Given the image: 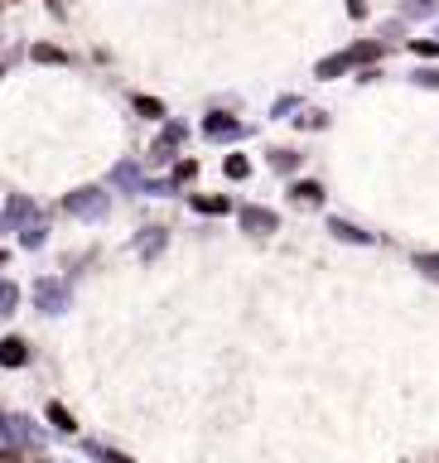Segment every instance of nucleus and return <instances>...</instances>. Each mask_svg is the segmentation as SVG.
<instances>
[{"mask_svg": "<svg viewBox=\"0 0 439 463\" xmlns=\"http://www.w3.org/2000/svg\"><path fill=\"white\" fill-rule=\"evenodd\" d=\"M381 53V44H357V49H347V53H338V58H324L319 63V78H338L343 68H352V63H372Z\"/></svg>", "mask_w": 439, "mask_h": 463, "instance_id": "obj_1", "label": "nucleus"}, {"mask_svg": "<svg viewBox=\"0 0 439 463\" xmlns=\"http://www.w3.org/2000/svg\"><path fill=\"white\" fill-rule=\"evenodd\" d=\"M68 212H78V217H107V193H97V188L68 193Z\"/></svg>", "mask_w": 439, "mask_h": 463, "instance_id": "obj_2", "label": "nucleus"}, {"mask_svg": "<svg viewBox=\"0 0 439 463\" xmlns=\"http://www.w3.org/2000/svg\"><path fill=\"white\" fill-rule=\"evenodd\" d=\"M203 135H208V140H232V135H241V126H236L232 116H208V121H203Z\"/></svg>", "mask_w": 439, "mask_h": 463, "instance_id": "obj_3", "label": "nucleus"}, {"mask_svg": "<svg viewBox=\"0 0 439 463\" xmlns=\"http://www.w3.org/2000/svg\"><path fill=\"white\" fill-rule=\"evenodd\" d=\"M241 227H246V232H275L280 222H275V212H266V208H246V212H241Z\"/></svg>", "mask_w": 439, "mask_h": 463, "instance_id": "obj_4", "label": "nucleus"}, {"mask_svg": "<svg viewBox=\"0 0 439 463\" xmlns=\"http://www.w3.org/2000/svg\"><path fill=\"white\" fill-rule=\"evenodd\" d=\"M39 304H44V309H63V304H68V285L44 280V285H39Z\"/></svg>", "mask_w": 439, "mask_h": 463, "instance_id": "obj_5", "label": "nucleus"}, {"mask_svg": "<svg viewBox=\"0 0 439 463\" xmlns=\"http://www.w3.org/2000/svg\"><path fill=\"white\" fill-rule=\"evenodd\" d=\"M24 357H29V353H24L19 338H5V343H0V362H5V367H19Z\"/></svg>", "mask_w": 439, "mask_h": 463, "instance_id": "obj_6", "label": "nucleus"}, {"mask_svg": "<svg viewBox=\"0 0 439 463\" xmlns=\"http://www.w3.org/2000/svg\"><path fill=\"white\" fill-rule=\"evenodd\" d=\"M329 232H338L343 242H372V232H357V227H352V222H343V217H333Z\"/></svg>", "mask_w": 439, "mask_h": 463, "instance_id": "obj_7", "label": "nucleus"}, {"mask_svg": "<svg viewBox=\"0 0 439 463\" xmlns=\"http://www.w3.org/2000/svg\"><path fill=\"white\" fill-rule=\"evenodd\" d=\"M160 242H164V232H160V227H150V232L135 242V251H140V256H155V251H160Z\"/></svg>", "mask_w": 439, "mask_h": 463, "instance_id": "obj_8", "label": "nucleus"}, {"mask_svg": "<svg viewBox=\"0 0 439 463\" xmlns=\"http://www.w3.org/2000/svg\"><path fill=\"white\" fill-rule=\"evenodd\" d=\"M49 420H53V425H58L63 435H73V430H78V425H73V415H68L63 405H49Z\"/></svg>", "mask_w": 439, "mask_h": 463, "instance_id": "obj_9", "label": "nucleus"}, {"mask_svg": "<svg viewBox=\"0 0 439 463\" xmlns=\"http://www.w3.org/2000/svg\"><path fill=\"white\" fill-rule=\"evenodd\" d=\"M295 198H300V203H319V198H324V188H319V184H295Z\"/></svg>", "mask_w": 439, "mask_h": 463, "instance_id": "obj_10", "label": "nucleus"}, {"mask_svg": "<svg viewBox=\"0 0 439 463\" xmlns=\"http://www.w3.org/2000/svg\"><path fill=\"white\" fill-rule=\"evenodd\" d=\"M34 58H39V63H63V53H58L53 44H34Z\"/></svg>", "mask_w": 439, "mask_h": 463, "instance_id": "obj_11", "label": "nucleus"}, {"mask_svg": "<svg viewBox=\"0 0 439 463\" xmlns=\"http://www.w3.org/2000/svg\"><path fill=\"white\" fill-rule=\"evenodd\" d=\"M15 304H19V289L15 285H0V314H10Z\"/></svg>", "mask_w": 439, "mask_h": 463, "instance_id": "obj_12", "label": "nucleus"}, {"mask_svg": "<svg viewBox=\"0 0 439 463\" xmlns=\"http://www.w3.org/2000/svg\"><path fill=\"white\" fill-rule=\"evenodd\" d=\"M198 212H227V198H193Z\"/></svg>", "mask_w": 439, "mask_h": 463, "instance_id": "obj_13", "label": "nucleus"}, {"mask_svg": "<svg viewBox=\"0 0 439 463\" xmlns=\"http://www.w3.org/2000/svg\"><path fill=\"white\" fill-rule=\"evenodd\" d=\"M227 179H246V160H241V155L227 160Z\"/></svg>", "mask_w": 439, "mask_h": 463, "instance_id": "obj_14", "label": "nucleus"}, {"mask_svg": "<svg viewBox=\"0 0 439 463\" xmlns=\"http://www.w3.org/2000/svg\"><path fill=\"white\" fill-rule=\"evenodd\" d=\"M193 174H198V165H193V160H184V165H179V169H174V184H189V179H193Z\"/></svg>", "mask_w": 439, "mask_h": 463, "instance_id": "obj_15", "label": "nucleus"}, {"mask_svg": "<svg viewBox=\"0 0 439 463\" xmlns=\"http://www.w3.org/2000/svg\"><path fill=\"white\" fill-rule=\"evenodd\" d=\"M415 83H420V87H439V68H420Z\"/></svg>", "mask_w": 439, "mask_h": 463, "instance_id": "obj_16", "label": "nucleus"}, {"mask_svg": "<svg viewBox=\"0 0 439 463\" xmlns=\"http://www.w3.org/2000/svg\"><path fill=\"white\" fill-rule=\"evenodd\" d=\"M415 266H420V271H425V276H430V280H439V256H420Z\"/></svg>", "mask_w": 439, "mask_h": 463, "instance_id": "obj_17", "label": "nucleus"}, {"mask_svg": "<svg viewBox=\"0 0 439 463\" xmlns=\"http://www.w3.org/2000/svg\"><path fill=\"white\" fill-rule=\"evenodd\" d=\"M135 106H140L145 116H164V106H160V101H150V96H135Z\"/></svg>", "mask_w": 439, "mask_h": 463, "instance_id": "obj_18", "label": "nucleus"}, {"mask_svg": "<svg viewBox=\"0 0 439 463\" xmlns=\"http://www.w3.org/2000/svg\"><path fill=\"white\" fill-rule=\"evenodd\" d=\"M295 165H300V155H290V150H285V155H275V169H280V174H290Z\"/></svg>", "mask_w": 439, "mask_h": 463, "instance_id": "obj_19", "label": "nucleus"}, {"mask_svg": "<svg viewBox=\"0 0 439 463\" xmlns=\"http://www.w3.org/2000/svg\"><path fill=\"white\" fill-rule=\"evenodd\" d=\"M430 10H435V0H411L406 5V15H430Z\"/></svg>", "mask_w": 439, "mask_h": 463, "instance_id": "obj_20", "label": "nucleus"}, {"mask_svg": "<svg viewBox=\"0 0 439 463\" xmlns=\"http://www.w3.org/2000/svg\"><path fill=\"white\" fill-rule=\"evenodd\" d=\"M415 53H439V39H415Z\"/></svg>", "mask_w": 439, "mask_h": 463, "instance_id": "obj_21", "label": "nucleus"}, {"mask_svg": "<svg viewBox=\"0 0 439 463\" xmlns=\"http://www.w3.org/2000/svg\"><path fill=\"white\" fill-rule=\"evenodd\" d=\"M347 10L352 15H367V0H347Z\"/></svg>", "mask_w": 439, "mask_h": 463, "instance_id": "obj_22", "label": "nucleus"}, {"mask_svg": "<svg viewBox=\"0 0 439 463\" xmlns=\"http://www.w3.org/2000/svg\"><path fill=\"white\" fill-rule=\"evenodd\" d=\"M0 266H5V256H0Z\"/></svg>", "mask_w": 439, "mask_h": 463, "instance_id": "obj_23", "label": "nucleus"}]
</instances>
